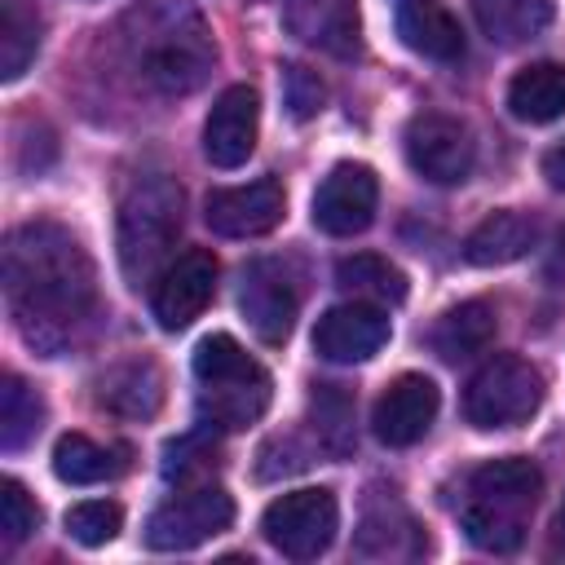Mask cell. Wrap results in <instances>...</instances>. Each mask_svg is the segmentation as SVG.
Wrapping results in <instances>:
<instances>
[{"label": "cell", "instance_id": "6da1fadb", "mask_svg": "<svg viewBox=\"0 0 565 565\" xmlns=\"http://www.w3.org/2000/svg\"><path fill=\"white\" fill-rule=\"evenodd\" d=\"M4 305L18 335L44 353H66L97 313V269L57 221H26L4 238Z\"/></svg>", "mask_w": 565, "mask_h": 565}, {"label": "cell", "instance_id": "7a4b0ae2", "mask_svg": "<svg viewBox=\"0 0 565 565\" xmlns=\"http://www.w3.org/2000/svg\"><path fill=\"white\" fill-rule=\"evenodd\" d=\"M119 44L137 79L163 97L194 93L212 62L216 44L203 13L190 0H141L119 22Z\"/></svg>", "mask_w": 565, "mask_h": 565}, {"label": "cell", "instance_id": "3957f363", "mask_svg": "<svg viewBox=\"0 0 565 565\" xmlns=\"http://www.w3.org/2000/svg\"><path fill=\"white\" fill-rule=\"evenodd\" d=\"M539 494H543V472L525 455H503L472 468L459 503V525L468 543L481 552H516L530 530V512Z\"/></svg>", "mask_w": 565, "mask_h": 565}, {"label": "cell", "instance_id": "277c9868", "mask_svg": "<svg viewBox=\"0 0 565 565\" xmlns=\"http://www.w3.org/2000/svg\"><path fill=\"white\" fill-rule=\"evenodd\" d=\"M194 402H199V419L203 428H221V433H243L252 428L274 397L269 371L225 331L203 335L194 349Z\"/></svg>", "mask_w": 565, "mask_h": 565}, {"label": "cell", "instance_id": "5b68a950", "mask_svg": "<svg viewBox=\"0 0 565 565\" xmlns=\"http://www.w3.org/2000/svg\"><path fill=\"white\" fill-rule=\"evenodd\" d=\"M181 234V185L168 172H141L119 199V269L132 287L154 282Z\"/></svg>", "mask_w": 565, "mask_h": 565}, {"label": "cell", "instance_id": "8992f818", "mask_svg": "<svg viewBox=\"0 0 565 565\" xmlns=\"http://www.w3.org/2000/svg\"><path fill=\"white\" fill-rule=\"evenodd\" d=\"M543 406V375L516 353H494L463 393V419L472 428H516Z\"/></svg>", "mask_w": 565, "mask_h": 565}, {"label": "cell", "instance_id": "52a82bcc", "mask_svg": "<svg viewBox=\"0 0 565 565\" xmlns=\"http://www.w3.org/2000/svg\"><path fill=\"white\" fill-rule=\"evenodd\" d=\"M335 530H340V503L322 486L278 494L265 508V516H260V534L287 561H313V556H322L331 547Z\"/></svg>", "mask_w": 565, "mask_h": 565}, {"label": "cell", "instance_id": "ba28073f", "mask_svg": "<svg viewBox=\"0 0 565 565\" xmlns=\"http://www.w3.org/2000/svg\"><path fill=\"white\" fill-rule=\"evenodd\" d=\"M234 521V499L203 481V486H185L177 494H168L150 521H146V547L154 552H190L207 539H216L221 530H230Z\"/></svg>", "mask_w": 565, "mask_h": 565}, {"label": "cell", "instance_id": "9c48e42d", "mask_svg": "<svg viewBox=\"0 0 565 565\" xmlns=\"http://www.w3.org/2000/svg\"><path fill=\"white\" fill-rule=\"evenodd\" d=\"M402 146H406V163L433 185H459L472 172V159H477L468 124H459L455 115H441V110L415 115L406 124Z\"/></svg>", "mask_w": 565, "mask_h": 565}, {"label": "cell", "instance_id": "30bf717a", "mask_svg": "<svg viewBox=\"0 0 565 565\" xmlns=\"http://www.w3.org/2000/svg\"><path fill=\"white\" fill-rule=\"evenodd\" d=\"M238 309L265 344H282L291 335L296 309H300V287H296L291 269L274 256L252 260L238 278Z\"/></svg>", "mask_w": 565, "mask_h": 565}, {"label": "cell", "instance_id": "8fae6325", "mask_svg": "<svg viewBox=\"0 0 565 565\" xmlns=\"http://www.w3.org/2000/svg\"><path fill=\"white\" fill-rule=\"evenodd\" d=\"M212 296H216V256L203 247H190L159 269L150 287V309L163 331H181L207 309Z\"/></svg>", "mask_w": 565, "mask_h": 565}, {"label": "cell", "instance_id": "7c38bea8", "mask_svg": "<svg viewBox=\"0 0 565 565\" xmlns=\"http://www.w3.org/2000/svg\"><path fill=\"white\" fill-rule=\"evenodd\" d=\"M380 181L366 163H335L313 190V225L331 238H353L375 221Z\"/></svg>", "mask_w": 565, "mask_h": 565}, {"label": "cell", "instance_id": "4fadbf2b", "mask_svg": "<svg viewBox=\"0 0 565 565\" xmlns=\"http://www.w3.org/2000/svg\"><path fill=\"white\" fill-rule=\"evenodd\" d=\"M282 207H287L282 181L260 177V181H247V185L212 190L207 203H203V221L221 238H260L282 221Z\"/></svg>", "mask_w": 565, "mask_h": 565}, {"label": "cell", "instance_id": "5bb4252c", "mask_svg": "<svg viewBox=\"0 0 565 565\" xmlns=\"http://www.w3.org/2000/svg\"><path fill=\"white\" fill-rule=\"evenodd\" d=\"M388 331L393 327H388V313L380 305L349 300V305H335L318 318L313 349H318V358H327L335 366H353V362L375 358L388 344Z\"/></svg>", "mask_w": 565, "mask_h": 565}, {"label": "cell", "instance_id": "9a60e30c", "mask_svg": "<svg viewBox=\"0 0 565 565\" xmlns=\"http://www.w3.org/2000/svg\"><path fill=\"white\" fill-rule=\"evenodd\" d=\"M256 128H260V102L247 84H230L207 119H203V154L212 168H243L247 154L256 150Z\"/></svg>", "mask_w": 565, "mask_h": 565}, {"label": "cell", "instance_id": "2e32d148", "mask_svg": "<svg viewBox=\"0 0 565 565\" xmlns=\"http://www.w3.org/2000/svg\"><path fill=\"white\" fill-rule=\"evenodd\" d=\"M437 406H441L437 384H433L428 375L406 371V375H397V380L380 393V402H375V411H371V428H375V437H380L384 446H415V441L433 428Z\"/></svg>", "mask_w": 565, "mask_h": 565}, {"label": "cell", "instance_id": "e0dca14e", "mask_svg": "<svg viewBox=\"0 0 565 565\" xmlns=\"http://www.w3.org/2000/svg\"><path fill=\"white\" fill-rule=\"evenodd\" d=\"M282 26L309 49L358 53V0H282Z\"/></svg>", "mask_w": 565, "mask_h": 565}, {"label": "cell", "instance_id": "ac0fdd59", "mask_svg": "<svg viewBox=\"0 0 565 565\" xmlns=\"http://www.w3.org/2000/svg\"><path fill=\"white\" fill-rule=\"evenodd\" d=\"M397 35L419 57H433V62L463 57V31L446 9V0H397Z\"/></svg>", "mask_w": 565, "mask_h": 565}, {"label": "cell", "instance_id": "d6986e66", "mask_svg": "<svg viewBox=\"0 0 565 565\" xmlns=\"http://www.w3.org/2000/svg\"><path fill=\"white\" fill-rule=\"evenodd\" d=\"M534 243H539V221L525 216V212L503 207V212H490V216L463 238V260H468V265H481V269H490V265H512V260H521Z\"/></svg>", "mask_w": 565, "mask_h": 565}, {"label": "cell", "instance_id": "ffe728a7", "mask_svg": "<svg viewBox=\"0 0 565 565\" xmlns=\"http://www.w3.org/2000/svg\"><path fill=\"white\" fill-rule=\"evenodd\" d=\"M97 388H102L97 402H102L106 411L124 415V419H146V415H154L159 402H163V375H159V366H154L150 358H132V362L110 366Z\"/></svg>", "mask_w": 565, "mask_h": 565}, {"label": "cell", "instance_id": "44dd1931", "mask_svg": "<svg viewBox=\"0 0 565 565\" xmlns=\"http://www.w3.org/2000/svg\"><path fill=\"white\" fill-rule=\"evenodd\" d=\"M494 327H499V322H494V305H490V300H463V305L446 309V313L433 322L428 344H433L437 358H446V362H463V358L490 349Z\"/></svg>", "mask_w": 565, "mask_h": 565}, {"label": "cell", "instance_id": "7402d4cb", "mask_svg": "<svg viewBox=\"0 0 565 565\" xmlns=\"http://www.w3.org/2000/svg\"><path fill=\"white\" fill-rule=\"evenodd\" d=\"M508 110L521 124H552L565 115V66L561 62H530L508 84Z\"/></svg>", "mask_w": 565, "mask_h": 565}, {"label": "cell", "instance_id": "603a6c76", "mask_svg": "<svg viewBox=\"0 0 565 565\" xmlns=\"http://www.w3.org/2000/svg\"><path fill=\"white\" fill-rule=\"evenodd\" d=\"M124 455L128 450H119V446H97L84 433H66L53 446V472L66 486H102V481H115L128 468Z\"/></svg>", "mask_w": 565, "mask_h": 565}, {"label": "cell", "instance_id": "cb8c5ba5", "mask_svg": "<svg viewBox=\"0 0 565 565\" xmlns=\"http://www.w3.org/2000/svg\"><path fill=\"white\" fill-rule=\"evenodd\" d=\"M472 13L490 44L516 49L552 22V0H472Z\"/></svg>", "mask_w": 565, "mask_h": 565}, {"label": "cell", "instance_id": "d4e9b609", "mask_svg": "<svg viewBox=\"0 0 565 565\" xmlns=\"http://www.w3.org/2000/svg\"><path fill=\"white\" fill-rule=\"evenodd\" d=\"M335 287L349 291L353 300H366V305H397V300H406V274L397 265H388L384 256H375V252L344 256L335 265Z\"/></svg>", "mask_w": 565, "mask_h": 565}, {"label": "cell", "instance_id": "484cf974", "mask_svg": "<svg viewBox=\"0 0 565 565\" xmlns=\"http://www.w3.org/2000/svg\"><path fill=\"white\" fill-rule=\"evenodd\" d=\"M40 53V13L26 0H0V79L13 84Z\"/></svg>", "mask_w": 565, "mask_h": 565}, {"label": "cell", "instance_id": "4316f807", "mask_svg": "<svg viewBox=\"0 0 565 565\" xmlns=\"http://www.w3.org/2000/svg\"><path fill=\"white\" fill-rule=\"evenodd\" d=\"M44 424V402L22 375H4L0 384V446L13 455L22 450Z\"/></svg>", "mask_w": 565, "mask_h": 565}, {"label": "cell", "instance_id": "83f0119b", "mask_svg": "<svg viewBox=\"0 0 565 565\" xmlns=\"http://www.w3.org/2000/svg\"><path fill=\"white\" fill-rule=\"evenodd\" d=\"M313 433L327 455L353 450V397L340 384H318L313 393Z\"/></svg>", "mask_w": 565, "mask_h": 565}, {"label": "cell", "instance_id": "f1b7e54d", "mask_svg": "<svg viewBox=\"0 0 565 565\" xmlns=\"http://www.w3.org/2000/svg\"><path fill=\"white\" fill-rule=\"evenodd\" d=\"M124 525V512L119 503H106V499H88V503H75L66 512V534L79 543V547H102L119 534Z\"/></svg>", "mask_w": 565, "mask_h": 565}, {"label": "cell", "instance_id": "f546056e", "mask_svg": "<svg viewBox=\"0 0 565 565\" xmlns=\"http://www.w3.org/2000/svg\"><path fill=\"white\" fill-rule=\"evenodd\" d=\"M40 525V508L35 499L22 490V481H0V530H4V543H22L26 534H35Z\"/></svg>", "mask_w": 565, "mask_h": 565}, {"label": "cell", "instance_id": "4dcf8cb0", "mask_svg": "<svg viewBox=\"0 0 565 565\" xmlns=\"http://www.w3.org/2000/svg\"><path fill=\"white\" fill-rule=\"evenodd\" d=\"M163 455H168V459H163V477H168V481H190L194 472H207V468L216 463V450H212L203 437H181V441H172Z\"/></svg>", "mask_w": 565, "mask_h": 565}, {"label": "cell", "instance_id": "1f68e13d", "mask_svg": "<svg viewBox=\"0 0 565 565\" xmlns=\"http://www.w3.org/2000/svg\"><path fill=\"white\" fill-rule=\"evenodd\" d=\"M282 97H287V106H291L296 119H309V115L322 110L327 88H322V79H318L313 71H305V66H282Z\"/></svg>", "mask_w": 565, "mask_h": 565}, {"label": "cell", "instance_id": "d6a6232c", "mask_svg": "<svg viewBox=\"0 0 565 565\" xmlns=\"http://www.w3.org/2000/svg\"><path fill=\"white\" fill-rule=\"evenodd\" d=\"M543 177H547V185H552V190H561V194H565V141H561V146H552V150L543 154Z\"/></svg>", "mask_w": 565, "mask_h": 565}, {"label": "cell", "instance_id": "836d02e7", "mask_svg": "<svg viewBox=\"0 0 565 565\" xmlns=\"http://www.w3.org/2000/svg\"><path fill=\"white\" fill-rule=\"evenodd\" d=\"M556 530H561V539H565V499H561V512H556Z\"/></svg>", "mask_w": 565, "mask_h": 565}]
</instances>
